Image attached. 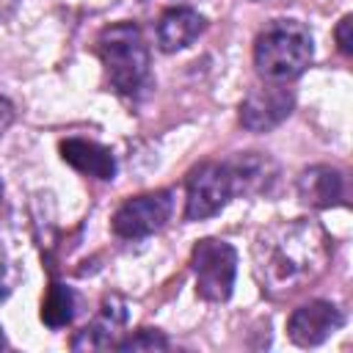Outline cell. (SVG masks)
<instances>
[{
  "label": "cell",
  "mask_w": 353,
  "mask_h": 353,
  "mask_svg": "<svg viewBox=\"0 0 353 353\" xmlns=\"http://www.w3.org/2000/svg\"><path fill=\"white\" fill-rule=\"evenodd\" d=\"M331 259V245L314 221L295 218L268 226L254 243V268L265 292L281 298L317 281Z\"/></svg>",
  "instance_id": "6da1fadb"
},
{
  "label": "cell",
  "mask_w": 353,
  "mask_h": 353,
  "mask_svg": "<svg viewBox=\"0 0 353 353\" xmlns=\"http://www.w3.org/2000/svg\"><path fill=\"white\" fill-rule=\"evenodd\" d=\"M312 33L298 19H273L254 41V66L265 83L295 80L312 63Z\"/></svg>",
  "instance_id": "7a4b0ae2"
},
{
  "label": "cell",
  "mask_w": 353,
  "mask_h": 353,
  "mask_svg": "<svg viewBox=\"0 0 353 353\" xmlns=\"http://www.w3.org/2000/svg\"><path fill=\"white\" fill-rule=\"evenodd\" d=\"M97 55L105 66L108 83L119 94H135L149 77V47L132 22L108 25L97 36Z\"/></svg>",
  "instance_id": "3957f363"
},
{
  "label": "cell",
  "mask_w": 353,
  "mask_h": 353,
  "mask_svg": "<svg viewBox=\"0 0 353 353\" xmlns=\"http://www.w3.org/2000/svg\"><path fill=\"white\" fill-rule=\"evenodd\" d=\"M190 268L196 276V292L210 301L221 303L232 295L234 276H237V254L223 240H199L190 254Z\"/></svg>",
  "instance_id": "277c9868"
},
{
  "label": "cell",
  "mask_w": 353,
  "mask_h": 353,
  "mask_svg": "<svg viewBox=\"0 0 353 353\" xmlns=\"http://www.w3.org/2000/svg\"><path fill=\"white\" fill-rule=\"evenodd\" d=\"M232 196H234V185L226 163H201L188 174L185 218L188 221L212 218L226 207Z\"/></svg>",
  "instance_id": "5b68a950"
},
{
  "label": "cell",
  "mask_w": 353,
  "mask_h": 353,
  "mask_svg": "<svg viewBox=\"0 0 353 353\" xmlns=\"http://www.w3.org/2000/svg\"><path fill=\"white\" fill-rule=\"evenodd\" d=\"M174 212V193L171 190H154V193H143L135 199H127L116 215H113V232L119 237L135 240V237H146L157 229H163L168 223Z\"/></svg>",
  "instance_id": "8992f818"
},
{
  "label": "cell",
  "mask_w": 353,
  "mask_h": 353,
  "mask_svg": "<svg viewBox=\"0 0 353 353\" xmlns=\"http://www.w3.org/2000/svg\"><path fill=\"white\" fill-rule=\"evenodd\" d=\"M292 105H295V97L281 83L251 88L248 97L240 102V124L251 132H268L292 113Z\"/></svg>",
  "instance_id": "52a82bcc"
},
{
  "label": "cell",
  "mask_w": 353,
  "mask_h": 353,
  "mask_svg": "<svg viewBox=\"0 0 353 353\" xmlns=\"http://www.w3.org/2000/svg\"><path fill=\"white\" fill-rule=\"evenodd\" d=\"M342 325V312L328 301H309L298 306L287 320V334L301 347H314L325 342Z\"/></svg>",
  "instance_id": "ba28073f"
},
{
  "label": "cell",
  "mask_w": 353,
  "mask_h": 353,
  "mask_svg": "<svg viewBox=\"0 0 353 353\" xmlns=\"http://www.w3.org/2000/svg\"><path fill=\"white\" fill-rule=\"evenodd\" d=\"M204 33V17L190 6H171L157 19V44L163 52H176Z\"/></svg>",
  "instance_id": "9c48e42d"
},
{
  "label": "cell",
  "mask_w": 353,
  "mask_h": 353,
  "mask_svg": "<svg viewBox=\"0 0 353 353\" xmlns=\"http://www.w3.org/2000/svg\"><path fill=\"white\" fill-rule=\"evenodd\" d=\"M61 157L80 174L97 176V179H113V174H116V160H113L110 149H105L94 141H85V138H66L61 143Z\"/></svg>",
  "instance_id": "30bf717a"
},
{
  "label": "cell",
  "mask_w": 353,
  "mask_h": 353,
  "mask_svg": "<svg viewBox=\"0 0 353 353\" xmlns=\"http://www.w3.org/2000/svg\"><path fill=\"white\" fill-rule=\"evenodd\" d=\"M298 193L309 207H331L342 199V174L331 165H312L298 176Z\"/></svg>",
  "instance_id": "8fae6325"
},
{
  "label": "cell",
  "mask_w": 353,
  "mask_h": 353,
  "mask_svg": "<svg viewBox=\"0 0 353 353\" xmlns=\"http://www.w3.org/2000/svg\"><path fill=\"white\" fill-rule=\"evenodd\" d=\"M226 168L232 174V185H234V196L237 193H259L268 190V185L273 182V163L256 152H245L237 154L234 160H226Z\"/></svg>",
  "instance_id": "7c38bea8"
},
{
  "label": "cell",
  "mask_w": 353,
  "mask_h": 353,
  "mask_svg": "<svg viewBox=\"0 0 353 353\" xmlns=\"http://www.w3.org/2000/svg\"><path fill=\"white\" fill-rule=\"evenodd\" d=\"M124 323V309L119 306V301L116 298H110V301H105V306H102V314L91 323V325H85L77 336H74V342H72V347L74 350H99V347H116V328Z\"/></svg>",
  "instance_id": "4fadbf2b"
},
{
  "label": "cell",
  "mask_w": 353,
  "mask_h": 353,
  "mask_svg": "<svg viewBox=\"0 0 353 353\" xmlns=\"http://www.w3.org/2000/svg\"><path fill=\"white\" fill-rule=\"evenodd\" d=\"M74 314V295L69 287L63 284H52L47 290V298L41 303V320L50 325V328H61L72 320Z\"/></svg>",
  "instance_id": "5bb4252c"
},
{
  "label": "cell",
  "mask_w": 353,
  "mask_h": 353,
  "mask_svg": "<svg viewBox=\"0 0 353 353\" xmlns=\"http://www.w3.org/2000/svg\"><path fill=\"white\" fill-rule=\"evenodd\" d=\"M168 347V339L154 331V328H141L135 334H130L127 339H119L116 342V350H165Z\"/></svg>",
  "instance_id": "9a60e30c"
},
{
  "label": "cell",
  "mask_w": 353,
  "mask_h": 353,
  "mask_svg": "<svg viewBox=\"0 0 353 353\" xmlns=\"http://www.w3.org/2000/svg\"><path fill=\"white\" fill-rule=\"evenodd\" d=\"M350 28H353V19H350V17H342V19H339V25H336V44H339V50H342L345 55H350V52H353Z\"/></svg>",
  "instance_id": "2e32d148"
},
{
  "label": "cell",
  "mask_w": 353,
  "mask_h": 353,
  "mask_svg": "<svg viewBox=\"0 0 353 353\" xmlns=\"http://www.w3.org/2000/svg\"><path fill=\"white\" fill-rule=\"evenodd\" d=\"M11 121H14V105L6 97H0V135L11 127Z\"/></svg>",
  "instance_id": "e0dca14e"
},
{
  "label": "cell",
  "mask_w": 353,
  "mask_h": 353,
  "mask_svg": "<svg viewBox=\"0 0 353 353\" xmlns=\"http://www.w3.org/2000/svg\"><path fill=\"white\" fill-rule=\"evenodd\" d=\"M3 347H6V339H3V334H0V350H3Z\"/></svg>",
  "instance_id": "ac0fdd59"
}]
</instances>
